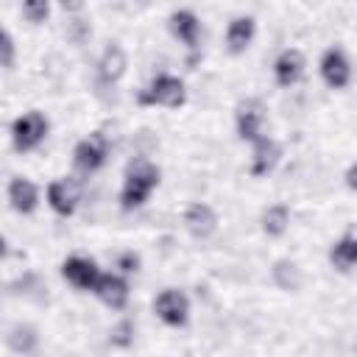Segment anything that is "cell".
I'll list each match as a JSON object with an SVG mask.
<instances>
[{
    "mask_svg": "<svg viewBox=\"0 0 357 357\" xmlns=\"http://www.w3.org/2000/svg\"><path fill=\"white\" fill-rule=\"evenodd\" d=\"M61 273L78 290H95V284L100 279V271H98L95 259H89V257H70V259H64Z\"/></svg>",
    "mask_w": 357,
    "mask_h": 357,
    "instance_id": "obj_7",
    "label": "cell"
},
{
    "mask_svg": "<svg viewBox=\"0 0 357 357\" xmlns=\"http://www.w3.org/2000/svg\"><path fill=\"white\" fill-rule=\"evenodd\" d=\"M117 268L126 273H137L139 271V257L137 254H120L117 257Z\"/></svg>",
    "mask_w": 357,
    "mask_h": 357,
    "instance_id": "obj_27",
    "label": "cell"
},
{
    "mask_svg": "<svg viewBox=\"0 0 357 357\" xmlns=\"http://www.w3.org/2000/svg\"><path fill=\"white\" fill-rule=\"evenodd\" d=\"M36 290H45L36 273H25L22 279H17V282L11 284V293H22V296H33Z\"/></svg>",
    "mask_w": 357,
    "mask_h": 357,
    "instance_id": "obj_23",
    "label": "cell"
},
{
    "mask_svg": "<svg viewBox=\"0 0 357 357\" xmlns=\"http://www.w3.org/2000/svg\"><path fill=\"white\" fill-rule=\"evenodd\" d=\"M184 98H187L184 81L176 78V75H167V73L156 75V78L137 95V100H139L142 106H170V109L181 106Z\"/></svg>",
    "mask_w": 357,
    "mask_h": 357,
    "instance_id": "obj_2",
    "label": "cell"
},
{
    "mask_svg": "<svg viewBox=\"0 0 357 357\" xmlns=\"http://www.w3.org/2000/svg\"><path fill=\"white\" fill-rule=\"evenodd\" d=\"M61 8H64V11H81L84 6H81V3H61Z\"/></svg>",
    "mask_w": 357,
    "mask_h": 357,
    "instance_id": "obj_29",
    "label": "cell"
},
{
    "mask_svg": "<svg viewBox=\"0 0 357 357\" xmlns=\"http://www.w3.org/2000/svg\"><path fill=\"white\" fill-rule=\"evenodd\" d=\"M131 340H134V324L131 321H120L112 329V343L114 346H131Z\"/></svg>",
    "mask_w": 357,
    "mask_h": 357,
    "instance_id": "obj_24",
    "label": "cell"
},
{
    "mask_svg": "<svg viewBox=\"0 0 357 357\" xmlns=\"http://www.w3.org/2000/svg\"><path fill=\"white\" fill-rule=\"evenodd\" d=\"M126 64H128V59H126L123 45H120V42H109V45L103 47V53H100V61H98L100 81H103V84L120 81L123 73H126Z\"/></svg>",
    "mask_w": 357,
    "mask_h": 357,
    "instance_id": "obj_9",
    "label": "cell"
},
{
    "mask_svg": "<svg viewBox=\"0 0 357 357\" xmlns=\"http://www.w3.org/2000/svg\"><path fill=\"white\" fill-rule=\"evenodd\" d=\"M92 293H95L106 307H112V310H120V307L128 301V284H126V279L117 276V273H100V279H98V284H95Z\"/></svg>",
    "mask_w": 357,
    "mask_h": 357,
    "instance_id": "obj_10",
    "label": "cell"
},
{
    "mask_svg": "<svg viewBox=\"0 0 357 357\" xmlns=\"http://www.w3.org/2000/svg\"><path fill=\"white\" fill-rule=\"evenodd\" d=\"M262 123H265V109L257 98H248L237 106V134H240V139H248V142L262 139Z\"/></svg>",
    "mask_w": 357,
    "mask_h": 357,
    "instance_id": "obj_6",
    "label": "cell"
},
{
    "mask_svg": "<svg viewBox=\"0 0 357 357\" xmlns=\"http://www.w3.org/2000/svg\"><path fill=\"white\" fill-rule=\"evenodd\" d=\"M287 223H290V212H287L284 204H273V206H268V209L262 212V229H265L268 237L284 234Z\"/></svg>",
    "mask_w": 357,
    "mask_h": 357,
    "instance_id": "obj_21",
    "label": "cell"
},
{
    "mask_svg": "<svg viewBox=\"0 0 357 357\" xmlns=\"http://www.w3.org/2000/svg\"><path fill=\"white\" fill-rule=\"evenodd\" d=\"M47 134V117L42 112H28L22 117L14 120L11 126V137H14V148L17 151H31L36 148Z\"/></svg>",
    "mask_w": 357,
    "mask_h": 357,
    "instance_id": "obj_3",
    "label": "cell"
},
{
    "mask_svg": "<svg viewBox=\"0 0 357 357\" xmlns=\"http://www.w3.org/2000/svg\"><path fill=\"white\" fill-rule=\"evenodd\" d=\"M47 204L53 206V212L59 215H73L75 212V204H78V190L73 181H53L47 187Z\"/></svg>",
    "mask_w": 357,
    "mask_h": 357,
    "instance_id": "obj_15",
    "label": "cell"
},
{
    "mask_svg": "<svg viewBox=\"0 0 357 357\" xmlns=\"http://www.w3.org/2000/svg\"><path fill=\"white\" fill-rule=\"evenodd\" d=\"M251 39H254V17H248V14L234 17L229 22V28H226V45H229V50L231 53H243L251 45Z\"/></svg>",
    "mask_w": 357,
    "mask_h": 357,
    "instance_id": "obj_16",
    "label": "cell"
},
{
    "mask_svg": "<svg viewBox=\"0 0 357 357\" xmlns=\"http://www.w3.org/2000/svg\"><path fill=\"white\" fill-rule=\"evenodd\" d=\"M8 201H11V206L17 209V212H22V215H28V212H33L36 209V201H39V192H36V187L28 181V178H11V184H8Z\"/></svg>",
    "mask_w": 357,
    "mask_h": 357,
    "instance_id": "obj_18",
    "label": "cell"
},
{
    "mask_svg": "<svg viewBox=\"0 0 357 357\" xmlns=\"http://www.w3.org/2000/svg\"><path fill=\"white\" fill-rule=\"evenodd\" d=\"M321 75L332 89H343L351 78V64L346 59V53L340 47H329L321 56Z\"/></svg>",
    "mask_w": 357,
    "mask_h": 357,
    "instance_id": "obj_8",
    "label": "cell"
},
{
    "mask_svg": "<svg viewBox=\"0 0 357 357\" xmlns=\"http://www.w3.org/2000/svg\"><path fill=\"white\" fill-rule=\"evenodd\" d=\"M153 310H156V315H159L167 326H184V324H187V315H190V301H187V296H184L181 290L167 287V290H162V293L156 296Z\"/></svg>",
    "mask_w": 357,
    "mask_h": 357,
    "instance_id": "obj_4",
    "label": "cell"
},
{
    "mask_svg": "<svg viewBox=\"0 0 357 357\" xmlns=\"http://www.w3.org/2000/svg\"><path fill=\"white\" fill-rule=\"evenodd\" d=\"M89 33H92V28H89V22H86V20H81V17L67 20V36H70L75 45L86 42V39H89Z\"/></svg>",
    "mask_w": 357,
    "mask_h": 357,
    "instance_id": "obj_22",
    "label": "cell"
},
{
    "mask_svg": "<svg viewBox=\"0 0 357 357\" xmlns=\"http://www.w3.org/2000/svg\"><path fill=\"white\" fill-rule=\"evenodd\" d=\"M47 11H50V6L45 0L42 3H22V17L31 20V22H45Z\"/></svg>",
    "mask_w": 357,
    "mask_h": 357,
    "instance_id": "obj_25",
    "label": "cell"
},
{
    "mask_svg": "<svg viewBox=\"0 0 357 357\" xmlns=\"http://www.w3.org/2000/svg\"><path fill=\"white\" fill-rule=\"evenodd\" d=\"M159 184V167L151 165L148 159H137L131 162L128 173H126V181H123V190H120V204L123 209H134V206H142L148 201V195L153 192V187Z\"/></svg>",
    "mask_w": 357,
    "mask_h": 357,
    "instance_id": "obj_1",
    "label": "cell"
},
{
    "mask_svg": "<svg viewBox=\"0 0 357 357\" xmlns=\"http://www.w3.org/2000/svg\"><path fill=\"white\" fill-rule=\"evenodd\" d=\"M346 184H349L351 190H357V165H351V167L346 170Z\"/></svg>",
    "mask_w": 357,
    "mask_h": 357,
    "instance_id": "obj_28",
    "label": "cell"
},
{
    "mask_svg": "<svg viewBox=\"0 0 357 357\" xmlns=\"http://www.w3.org/2000/svg\"><path fill=\"white\" fill-rule=\"evenodd\" d=\"M167 22H170V31H173V36H176V39H181L187 47H195V45H198L201 22H198V17H195L192 11H187V8H181V11H173Z\"/></svg>",
    "mask_w": 357,
    "mask_h": 357,
    "instance_id": "obj_13",
    "label": "cell"
},
{
    "mask_svg": "<svg viewBox=\"0 0 357 357\" xmlns=\"http://www.w3.org/2000/svg\"><path fill=\"white\" fill-rule=\"evenodd\" d=\"M0 47H3V67H11V64H14V39H11L8 31H3Z\"/></svg>",
    "mask_w": 357,
    "mask_h": 357,
    "instance_id": "obj_26",
    "label": "cell"
},
{
    "mask_svg": "<svg viewBox=\"0 0 357 357\" xmlns=\"http://www.w3.org/2000/svg\"><path fill=\"white\" fill-rule=\"evenodd\" d=\"M273 73H276V81L282 86H293L304 73V56L298 50H282L276 64H273Z\"/></svg>",
    "mask_w": 357,
    "mask_h": 357,
    "instance_id": "obj_14",
    "label": "cell"
},
{
    "mask_svg": "<svg viewBox=\"0 0 357 357\" xmlns=\"http://www.w3.org/2000/svg\"><path fill=\"white\" fill-rule=\"evenodd\" d=\"M279 156H282V148H279V142H276V139H271V137L257 139V142H254L251 173H254V176H265V173H271V170L276 167Z\"/></svg>",
    "mask_w": 357,
    "mask_h": 357,
    "instance_id": "obj_12",
    "label": "cell"
},
{
    "mask_svg": "<svg viewBox=\"0 0 357 357\" xmlns=\"http://www.w3.org/2000/svg\"><path fill=\"white\" fill-rule=\"evenodd\" d=\"M184 223H187V231L198 240H206L218 229V218L206 204H190L184 212Z\"/></svg>",
    "mask_w": 357,
    "mask_h": 357,
    "instance_id": "obj_11",
    "label": "cell"
},
{
    "mask_svg": "<svg viewBox=\"0 0 357 357\" xmlns=\"http://www.w3.org/2000/svg\"><path fill=\"white\" fill-rule=\"evenodd\" d=\"M75 167L78 170H84V173H92V170H98L103 162H106V156H109V139L98 131V134H89L86 139H81L78 145H75Z\"/></svg>",
    "mask_w": 357,
    "mask_h": 357,
    "instance_id": "obj_5",
    "label": "cell"
},
{
    "mask_svg": "<svg viewBox=\"0 0 357 357\" xmlns=\"http://www.w3.org/2000/svg\"><path fill=\"white\" fill-rule=\"evenodd\" d=\"M6 340H8V346L17 354H31L36 349V343H39V335H36V329L31 324H14L8 329V337Z\"/></svg>",
    "mask_w": 357,
    "mask_h": 357,
    "instance_id": "obj_20",
    "label": "cell"
},
{
    "mask_svg": "<svg viewBox=\"0 0 357 357\" xmlns=\"http://www.w3.org/2000/svg\"><path fill=\"white\" fill-rule=\"evenodd\" d=\"M271 276H273V284L279 290H287V293H296L304 282V273L293 259H276L271 268Z\"/></svg>",
    "mask_w": 357,
    "mask_h": 357,
    "instance_id": "obj_19",
    "label": "cell"
},
{
    "mask_svg": "<svg viewBox=\"0 0 357 357\" xmlns=\"http://www.w3.org/2000/svg\"><path fill=\"white\" fill-rule=\"evenodd\" d=\"M329 262L337 268V271H351L357 265V229L346 231L329 251Z\"/></svg>",
    "mask_w": 357,
    "mask_h": 357,
    "instance_id": "obj_17",
    "label": "cell"
}]
</instances>
